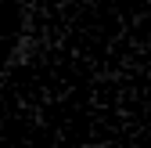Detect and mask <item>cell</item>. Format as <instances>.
<instances>
[{
    "label": "cell",
    "instance_id": "obj_1",
    "mask_svg": "<svg viewBox=\"0 0 151 148\" xmlns=\"http://www.w3.org/2000/svg\"><path fill=\"white\" fill-rule=\"evenodd\" d=\"M36 51H40V36H36V29H18V40L11 44L7 58H4V72H14V69L32 65Z\"/></svg>",
    "mask_w": 151,
    "mask_h": 148
},
{
    "label": "cell",
    "instance_id": "obj_2",
    "mask_svg": "<svg viewBox=\"0 0 151 148\" xmlns=\"http://www.w3.org/2000/svg\"><path fill=\"white\" fill-rule=\"evenodd\" d=\"M83 148H108L104 141H93V144H83Z\"/></svg>",
    "mask_w": 151,
    "mask_h": 148
}]
</instances>
